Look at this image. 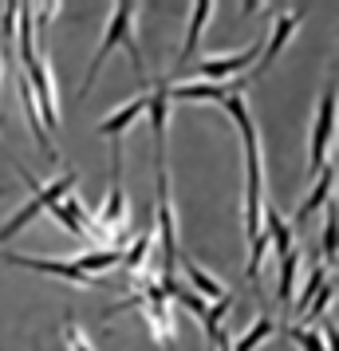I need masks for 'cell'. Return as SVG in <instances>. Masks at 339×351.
I'll use <instances>...</instances> for the list:
<instances>
[{
  "instance_id": "52a82bcc",
  "label": "cell",
  "mask_w": 339,
  "mask_h": 351,
  "mask_svg": "<svg viewBox=\"0 0 339 351\" xmlns=\"http://www.w3.org/2000/svg\"><path fill=\"white\" fill-rule=\"evenodd\" d=\"M300 24H304V8H292V12H280V16L273 20V36L264 40V51L257 56V71H253V75H264V71H268V67L276 64V56H280V51L288 48L292 32H296Z\"/></svg>"
},
{
  "instance_id": "ba28073f",
  "label": "cell",
  "mask_w": 339,
  "mask_h": 351,
  "mask_svg": "<svg viewBox=\"0 0 339 351\" xmlns=\"http://www.w3.org/2000/svg\"><path fill=\"white\" fill-rule=\"evenodd\" d=\"M260 56V40L257 44H249L244 51H233V56H210V60H201L197 71L205 75V83H221L225 75H237V71H249V67L257 64Z\"/></svg>"
},
{
  "instance_id": "ac0fdd59",
  "label": "cell",
  "mask_w": 339,
  "mask_h": 351,
  "mask_svg": "<svg viewBox=\"0 0 339 351\" xmlns=\"http://www.w3.org/2000/svg\"><path fill=\"white\" fill-rule=\"evenodd\" d=\"M296 272H300V253L292 249V253L280 256V285H276V300L288 308L292 304V280H296Z\"/></svg>"
},
{
  "instance_id": "d6986e66",
  "label": "cell",
  "mask_w": 339,
  "mask_h": 351,
  "mask_svg": "<svg viewBox=\"0 0 339 351\" xmlns=\"http://www.w3.org/2000/svg\"><path fill=\"white\" fill-rule=\"evenodd\" d=\"M323 280H327V276H323V265H316V269H312V276L304 280V288H300V296H296V300L288 304V312H292V316H304V312H307V304L316 300V292H320Z\"/></svg>"
},
{
  "instance_id": "6da1fadb",
  "label": "cell",
  "mask_w": 339,
  "mask_h": 351,
  "mask_svg": "<svg viewBox=\"0 0 339 351\" xmlns=\"http://www.w3.org/2000/svg\"><path fill=\"white\" fill-rule=\"evenodd\" d=\"M134 12H138V8H134L130 0L114 4L111 24H107V32H103V44H99L95 60H91V67H87V75H83L79 95H75V99H87V91L95 87L99 71H103V64H107V56H111L114 48H127V56H130V64H134V71H138V75H146V67H142V51H138V40H134Z\"/></svg>"
},
{
  "instance_id": "277c9868",
  "label": "cell",
  "mask_w": 339,
  "mask_h": 351,
  "mask_svg": "<svg viewBox=\"0 0 339 351\" xmlns=\"http://www.w3.org/2000/svg\"><path fill=\"white\" fill-rule=\"evenodd\" d=\"M0 261H4V265H16V269L44 272V276H55V280H67V285H79V288L99 285L95 276H83L71 261H55V256H28V253H8V249H0Z\"/></svg>"
},
{
  "instance_id": "9c48e42d",
  "label": "cell",
  "mask_w": 339,
  "mask_h": 351,
  "mask_svg": "<svg viewBox=\"0 0 339 351\" xmlns=\"http://www.w3.org/2000/svg\"><path fill=\"white\" fill-rule=\"evenodd\" d=\"M138 312L146 316V324H150V332H154V339H158L162 351H178V319H174V308H170V300H142L138 304Z\"/></svg>"
},
{
  "instance_id": "7a4b0ae2",
  "label": "cell",
  "mask_w": 339,
  "mask_h": 351,
  "mask_svg": "<svg viewBox=\"0 0 339 351\" xmlns=\"http://www.w3.org/2000/svg\"><path fill=\"white\" fill-rule=\"evenodd\" d=\"M24 80H28V91L36 99V114L48 134H60L64 130V119H60V103H55V83H51V64L48 56H36L32 64L24 67Z\"/></svg>"
},
{
  "instance_id": "7c38bea8",
  "label": "cell",
  "mask_w": 339,
  "mask_h": 351,
  "mask_svg": "<svg viewBox=\"0 0 339 351\" xmlns=\"http://www.w3.org/2000/svg\"><path fill=\"white\" fill-rule=\"evenodd\" d=\"M331 186H336V166H327L323 162V170L316 174V186H312V193H307L304 202H300V209H296V225H304L316 209H323V202L331 197Z\"/></svg>"
},
{
  "instance_id": "2e32d148",
  "label": "cell",
  "mask_w": 339,
  "mask_h": 351,
  "mask_svg": "<svg viewBox=\"0 0 339 351\" xmlns=\"http://www.w3.org/2000/svg\"><path fill=\"white\" fill-rule=\"evenodd\" d=\"M150 249H154V233H138V237L130 241L127 249H123V256H118V265L130 272L146 269V256H150Z\"/></svg>"
},
{
  "instance_id": "ffe728a7",
  "label": "cell",
  "mask_w": 339,
  "mask_h": 351,
  "mask_svg": "<svg viewBox=\"0 0 339 351\" xmlns=\"http://www.w3.org/2000/svg\"><path fill=\"white\" fill-rule=\"evenodd\" d=\"M229 308H233V296L225 292V296H221L217 304H210V312L201 316V319H205V339H210V348H213V339H217V332H221V319H225Z\"/></svg>"
},
{
  "instance_id": "603a6c76",
  "label": "cell",
  "mask_w": 339,
  "mask_h": 351,
  "mask_svg": "<svg viewBox=\"0 0 339 351\" xmlns=\"http://www.w3.org/2000/svg\"><path fill=\"white\" fill-rule=\"evenodd\" d=\"M336 233H339L336 206H327V221H323V261L327 265H336Z\"/></svg>"
},
{
  "instance_id": "e0dca14e",
  "label": "cell",
  "mask_w": 339,
  "mask_h": 351,
  "mask_svg": "<svg viewBox=\"0 0 339 351\" xmlns=\"http://www.w3.org/2000/svg\"><path fill=\"white\" fill-rule=\"evenodd\" d=\"M268 335H276V324L268 316H260V319H253V324H249V332H244L241 339H233V351H257Z\"/></svg>"
},
{
  "instance_id": "4fadbf2b",
  "label": "cell",
  "mask_w": 339,
  "mask_h": 351,
  "mask_svg": "<svg viewBox=\"0 0 339 351\" xmlns=\"http://www.w3.org/2000/svg\"><path fill=\"white\" fill-rule=\"evenodd\" d=\"M142 114H146V95H134L130 103H123V107H118L114 114L99 119V127H95V130H99V134H107V138H118V134H123V130L134 123V119H142Z\"/></svg>"
},
{
  "instance_id": "44dd1931",
  "label": "cell",
  "mask_w": 339,
  "mask_h": 351,
  "mask_svg": "<svg viewBox=\"0 0 339 351\" xmlns=\"http://www.w3.org/2000/svg\"><path fill=\"white\" fill-rule=\"evenodd\" d=\"M64 339L71 351H95V343L87 339V332L79 328V319H75V312H67L64 316Z\"/></svg>"
},
{
  "instance_id": "9a60e30c",
  "label": "cell",
  "mask_w": 339,
  "mask_h": 351,
  "mask_svg": "<svg viewBox=\"0 0 339 351\" xmlns=\"http://www.w3.org/2000/svg\"><path fill=\"white\" fill-rule=\"evenodd\" d=\"M264 233H268V241L276 245V253L284 256V253H292L296 245H292V225L284 221V213L276 206H264V225H260Z\"/></svg>"
},
{
  "instance_id": "8992f818",
  "label": "cell",
  "mask_w": 339,
  "mask_h": 351,
  "mask_svg": "<svg viewBox=\"0 0 339 351\" xmlns=\"http://www.w3.org/2000/svg\"><path fill=\"white\" fill-rule=\"evenodd\" d=\"M241 87L244 80L237 83H205V80H197V83H181V80H170L166 83V99H186V103H225L229 95H241Z\"/></svg>"
},
{
  "instance_id": "5b68a950",
  "label": "cell",
  "mask_w": 339,
  "mask_h": 351,
  "mask_svg": "<svg viewBox=\"0 0 339 351\" xmlns=\"http://www.w3.org/2000/svg\"><path fill=\"white\" fill-rule=\"evenodd\" d=\"M99 225L111 233L127 221V190H123V143L111 138V186H107V206L95 213Z\"/></svg>"
},
{
  "instance_id": "30bf717a",
  "label": "cell",
  "mask_w": 339,
  "mask_h": 351,
  "mask_svg": "<svg viewBox=\"0 0 339 351\" xmlns=\"http://www.w3.org/2000/svg\"><path fill=\"white\" fill-rule=\"evenodd\" d=\"M210 12H213V0H197L194 8H190V28H186V44H181V51H178V64H174V71H170V80H178L181 71H186V64L194 60L197 44H201V32H205V24H210Z\"/></svg>"
},
{
  "instance_id": "7402d4cb",
  "label": "cell",
  "mask_w": 339,
  "mask_h": 351,
  "mask_svg": "<svg viewBox=\"0 0 339 351\" xmlns=\"http://www.w3.org/2000/svg\"><path fill=\"white\" fill-rule=\"evenodd\" d=\"M288 332L292 343H300V351H327L323 348V335L316 332V328H300V324H292V328H284Z\"/></svg>"
},
{
  "instance_id": "5bb4252c",
  "label": "cell",
  "mask_w": 339,
  "mask_h": 351,
  "mask_svg": "<svg viewBox=\"0 0 339 351\" xmlns=\"http://www.w3.org/2000/svg\"><path fill=\"white\" fill-rule=\"evenodd\" d=\"M32 4H16V32H20V44H16V60L24 67L32 64L36 56H40V51H36V20H32Z\"/></svg>"
},
{
  "instance_id": "cb8c5ba5",
  "label": "cell",
  "mask_w": 339,
  "mask_h": 351,
  "mask_svg": "<svg viewBox=\"0 0 339 351\" xmlns=\"http://www.w3.org/2000/svg\"><path fill=\"white\" fill-rule=\"evenodd\" d=\"M331 296H336V276H327V280L320 285V292H316V300L307 304V312H312V316H323V312L331 308ZM307 312H304V316H307Z\"/></svg>"
},
{
  "instance_id": "8fae6325",
  "label": "cell",
  "mask_w": 339,
  "mask_h": 351,
  "mask_svg": "<svg viewBox=\"0 0 339 351\" xmlns=\"http://www.w3.org/2000/svg\"><path fill=\"white\" fill-rule=\"evenodd\" d=\"M178 261H181V272H186V280H190V285H186L190 292H197L201 300H205V296H213V300H221V296H225V285H221V280H217L213 272L201 269V265H197L194 256L178 253Z\"/></svg>"
},
{
  "instance_id": "3957f363",
  "label": "cell",
  "mask_w": 339,
  "mask_h": 351,
  "mask_svg": "<svg viewBox=\"0 0 339 351\" xmlns=\"http://www.w3.org/2000/svg\"><path fill=\"white\" fill-rule=\"evenodd\" d=\"M331 134H336V83H327L320 103H316L312 138H307V170H312V174L323 170V154H327V146H331Z\"/></svg>"
}]
</instances>
